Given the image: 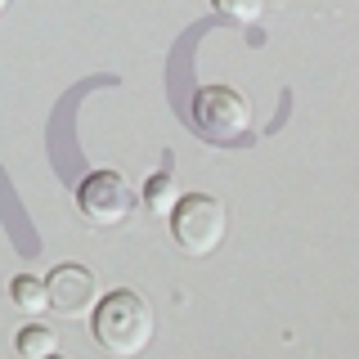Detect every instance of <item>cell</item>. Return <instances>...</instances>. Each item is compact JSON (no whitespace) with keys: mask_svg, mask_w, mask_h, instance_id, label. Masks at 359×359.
I'll return each instance as SVG.
<instances>
[{"mask_svg":"<svg viewBox=\"0 0 359 359\" xmlns=\"http://www.w3.org/2000/svg\"><path fill=\"white\" fill-rule=\"evenodd\" d=\"M90 332H95L99 351H108L112 359H135L153 341V306L130 287H112L90 314Z\"/></svg>","mask_w":359,"mask_h":359,"instance_id":"obj_1","label":"cell"},{"mask_svg":"<svg viewBox=\"0 0 359 359\" xmlns=\"http://www.w3.org/2000/svg\"><path fill=\"white\" fill-rule=\"evenodd\" d=\"M45 287H50V310H59L63 319H81V314H95L99 306V283L95 274H90L86 265H59L50 278H45Z\"/></svg>","mask_w":359,"mask_h":359,"instance_id":"obj_5","label":"cell"},{"mask_svg":"<svg viewBox=\"0 0 359 359\" xmlns=\"http://www.w3.org/2000/svg\"><path fill=\"white\" fill-rule=\"evenodd\" d=\"M14 351H18V359H50V355H59V337L45 323H27L14 337Z\"/></svg>","mask_w":359,"mask_h":359,"instance_id":"obj_8","label":"cell"},{"mask_svg":"<svg viewBox=\"0 0 359 359\" xmlns=\"http://www.w3.org/2000/svg\"><path fill=\"white\" fill-rule=\"evenodd\" d=\"M9 301L32 314V319H41L45 310H50V287H45V278H32V274H18L14 283H9Z\"/></svg>","mask_w":359,"mask_h":359,"instance_id":"obj_7","label":"cell"},{"mask_svg":"<svg viewBox=\"0 0 359 359\" xmlns=\"http://www.w3.org/2000/svg\"><path fill=\"white\" fill-rule=\"evenodd\" d=\"M224 229H229L224 202L211 194H184L180 207L171 211V238L189 256H211L224 243Z\"/></svg>","mask_w":359,"mask_h":359,"instance_id":"obj_3","label":"cell"},{"mask_svg":"<svg viewBox=\"0 0 359 359\" xmlns=\"http://www.w3.org/2000/svg\"><path fill=\"white\" fill-rule=\"evenodd\" d=\"M76 207H81L86 224H95V229H117V224L130 220L135 194L117 171H90L81 184H76Z\"/></svg>","mask_w":359,"mask_h":359,"instance_id":"obj_4","label":"cell"},{"mask_svg":"<svg viewBox=\"0 0 359 359\" xmlns=\"http://www.w3.org/2000/svg\"><path fill=\"white\" fill-rule=\"evenodd\" d=\"M211 5H216V14H220V18L238 22V27H252V22L261 18L265 0H211Z\"/></svg>","mask_w":359,"mask_h":359,"instance_id":"obj_9","label":"cell"},{"mask_svg":"<svg viewBox=\"0 0 359 359\" xmlns=\"http://www.w3.org/2000/svg\"><path fill=\"white\" fill-rule=\"evenodd\" d=\"M5 5H9V0H0V14H5Z\"/></svg>","mask_w":359,"mask_h":359,"instance_id":"obj_10","label":"cell"},{"mask_svg":"<svg viewBox=\"0 0 359 359\" xmlns=\"http://www.w3.org/2000/svg\"><path fill=\"white\" fill-rule=\"evenodd\" d=\"M180 198H184V194H180V180L171 171H157L149 184H144V207H149L153 216H166V220H171V211L180 207Z\"/></svg>","mask_w":359,"mask_h":359,"instance_id":"obj_6","label":"cell"},{"mask_svg":"<svg viewBox=\"0 0 359 359\" xmlns=\"http://www.w3.org/2000/svg\"><path fill=\"white\" fill-rule=\"evenodd\" d=\"M50 359H59V355H50Z\"/></svg>","mask_w":359,"mask_h":359,"instance_id":"obj_11","label":"cell"},{"mask_svg":"<svg viewBox=\"0 0 359 359\" xmlns=\"http://www.w3.org/2000/svg\"><path fill=\"white\" fill-rule=\"evenodd\" d=\"M194 126L211 144H243L252 135V104L233 86H202L194 95Z\"/></svg>","mask_w":359,"mask_h":359,"instance_id":"obj_2","label":"cell"}]
</instances>
